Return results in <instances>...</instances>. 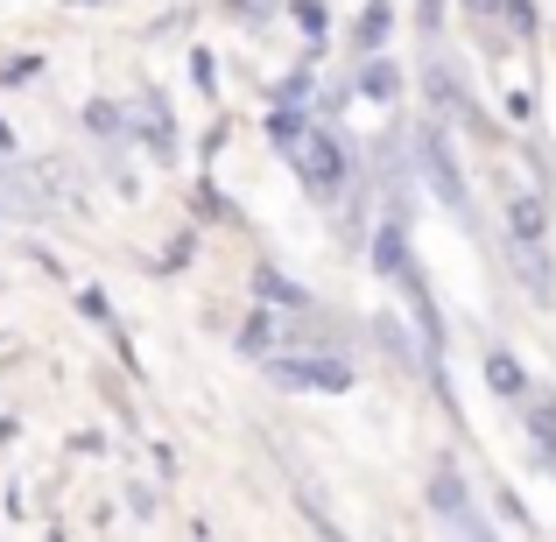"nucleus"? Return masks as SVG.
<instances>
[{
    "label": "nucleus",
    "instance_id": "obj_1",
    "mask_svg": "<svg viewBox=\"0 0 556 542\" xmlns=\"http://www.w3.org/2000/svg\"><path fill=\"white\" fill-rule=\"evenodd\" d=\"M289 163H296V177H303V190H311L317 204H339L345 190H353V155H345V141L325 127V113L303 127V141L289 149Z\"/></svg>",
    "mask_w": 556,
    "mask_h": 542
},
{
    "label": "nucleus",
    "instance_id": "obj_2",
    "mask_svg": "<svg viewBox=\"0 0 556 542\" xmlns=\"http://www.w3.org/2000/svg\"><path fill=\"white\" fill-rule=\"evenodd\" d=\"M261 374L275 380V388L289 394H345L353 388V360L339 353V345H303V353H268L261 360Z\"/></svg>",
    "mask_w": 556,
    "mask_h": 542
},
{
    "label": "nucleus",
    "instance_id": "obj_3",
    "mask_svg": "<svg viewBox=\"0 0 556 542\" xmlns=\"http://www.w3.org/2000/svg\"><path fill=\"white\" fill-rule=\"evenodd\" d=\"M416 155H422V177H430V190L451 204V212H472V190H465V177H458V155H451V141H444V127H422L416 135Z\"/></svg>",
    "mask_w": 556,
    "mask_h": 542
},
{
    "label": "nucleus",
    "instance_id": "obj_4",
    "mask_svg": "<svg viewBox=\"0 0 556 542\" xmlns=\"http://www.w3.org/2000/svg\"><path fill=\"white\" fill-rule=\"evenodd\" d=\"M430 507H437V515L451 521V529H465V535H486V529H493V521H486V515L472 507V487L458 479V465H451V458H444V465L430 472Z\"/></svg>",
    "mask_w": 556,
    "mask_h": 542
},
{
    "label": "nucleus",
    "instance_id": "obj_5",
    "mask_svg": "<svg viewBox=\"0 0 556 542\" xmlns=\"http://www.w3.org/2000/svg\"><path fill=\"white\" fill-rule=\"evenodd\" d=\"M127 135H141V141H149V155H155V163H177V121H169V106H163V99H141V106L127 113Z\"/></svg>",
    "mask_w": 556,
    "mask_h": 542
},
{
    "label": "nucleus",
    "instance_id": "obj_6",
    "mask_svg": "<svg viewBox=\"0 0 556 542\" xmlns=\"http://www.w3.org/2000/svg\"><path fill=\"white\" fill-rule=\"evenodd\" d=\"M479 374H486V388L501 394V402H529V366H521L515 353H507V345H486Z\"/></svg>",
    "mask_w": 556,
    "mask_h": 542
},
{
    "label": "nucleus",
    "instance_id": "obj_7",
    "mask_svg": "<svg viewBox=\"0 0 556 542\" xmlns=\"http://www.w3.org/2000/svg\"><path fill=\"white\" fill-rule=\"evenodd\" d=\"M254 303H275V311H317L311 289L289 282V275H282V268H268V261L254 268Z\"/></svg>",
    "mask_w": 556,
    "mask_h": 542
},
{
    "label": "nucleus",
    "instance_id": "obj_8",
    "mask_svg": "<svg viewBox=\"0 0 556 542\" xmlns=\"http://www.w3.org/2000/svg\"><path fill=\"white\" fill-rule=\"evenodd\" d=\"M507 232H515V247H549V204L543 198H507Z\"/></svg>",
    "mask_w": 556,
    "mask_h": 542
},
{
    "label": "nucleus",
    "instance_id": "obj_9",
    "mask_svg": "<svg viewBox=\"0 0 556 542\" xmlns=\"http://www.w3.org/2000/svg\"><path fill=\"white\" fill-rule=\"evenodd\" d=\"M353 92H359V99H380V106H394V99H402V64H388L380 50H367V56H359Z\"/></svg>",
    "mask_w": 556,
    "mask_h": 542
},
{
    "label": "nucleus",
    "instance_id": "obj_10",
    "mask_svg": "<svg viewBox=\"0 0 556 542\" xmlns=\"http://www.w3.org/2000/svg\"><path fill=\"white\" fill-rule=\"evenodd\" d=\"M388 28H394V8H388V0H367V8H359V28H353V50L359 56L380 50V42H388Z\"/></svg>",
    "mask_w": 556,
    "mask_h": 542
},
{
    "label": "nucleus",
    "instance_id": "obj_11",
    "mask_svg": "<svg viewBox=\"0 0 556 542\" xmlns=\"http://www.w3.org/2000/svg\"><path fill=\"white\" fill-rule=\"evenodd\" d=\"M289 14H296V28L311 36V50H325V36H331V8L325 0H289Z\"/></svg>",
    "mask_w": 556,
    "mask_h": 542
},
{
    "label": "nucleus",
    "instance_id": "obj_12",
    "mask_svg": "<svg viewBox=\"0 0 556 542\" xmlns=\"http://www.w3.org/2000/svg\"><path fill=\"white\" fill-rule=\"evenodd\" d=\"M85 127H92L99 141H127V113L113 106V99H92V106H85Z\"/></svg>",
    "mask_w": 556,
    "mask_h": 542
},
{
    "label": "nucleus",
    "instance_id": "obj_13",
    "mask_svg": "<svg viewBox=\"0 0 556 542\" xmlns=\"http://www.w3.org/2000/svg\"><path fill=\"white\" fill-rule=\"evenodd\" d=\"M42 71V56H8V64H0V85H28Z\"/></svg>",
    "mask_w": 556,
    "mask_h": 542
},
{
    "label": "nucleus",
    "instance_id": "obj_14",
    "mask_svg": "<svg viewBox=\"0 0 556 542\" xmlns=\"http://www.w3.org/2000/svg\"><path fill=\"white\" fill-rule=\"evenodd\" d=\"M507 28H521V36H535V0H501Z\"/></svg>",
    "mask_w": 556,
    "mask_h": 542
},
{
    "label": "nucleus",
    "instance_id": "obj_15",
    "mask_svg": "<svg viewBox=\"0 0 556 542\" xmlns=\"http://www.w3.org/2000/svg\"><path fill=\"white\" fill-rule=\"evenodd\" d=\"M190 78H198V92H218V64L204 50H190Z\"/></svg>",
    "mask_w": 556,
    "mask_h": 542
},
{
    "label": "nucleus",
    "instance_id": "obj_16",
    "mask_svg": "<svg viewBox=\"0 0 556 542\" xmlns=\"http://www.w3.org/2000/svg\"><path fill=\"white\" fill-rule=\"evenodd\" d=\"M416 14H422V28H430V36H437V22H444V0H422Z\"/></svg>",
    "mask_w": 556,
    "mask_h": 542
},
{
    "label": "nucleus",
    "instance_id": "obj_17",
    "mask_svg": "<svg viewBox=\"0 0 556 542\" xmlns=\"http://www.w3.org/2000/svg\"><path fill=\"white\" fill-rule=\"evenodd\" d=\"M465 8H472L479 22H493V14H501V0H465Z\"/></svg>",
    "mask_w": 556,
    "mask_h": 542
},
{
    "label": "nucleus",
    "instance_id": "obj_18",
    "mask_svg": "<svg viewBox=\"0 0 556 542\" xmlns=\"http://www.w3.org/2000/svg\"><path fill=\"white\" fill-rule=\"evenodd\" d=\"M0 149H8V155H14V127H8V121H0Z\"/></svg>",
    "mask_w": 556,
    "mask_h": 542
},
{
    "label": "nucleus",
    "instance_id": "obj_19",
    "mask_svg": "<svg viewBox=\"0 0 556 542\" xmlns=\"http://www.w3.org/2000/svg\"><path fill=\"white\" fill-rule=\"evenodd\" d=\"M64 8H106V0H64Z\"/></svg>",
    "mask_w": 556,
    "mask_h": 542
},
{
    "label": "nucleus",
    "instance_id": "obj_20",
    "mask_svg": "<svg viewBox=\"0 0 556 542\" xmlns=\"http://www.w3.org/2000/svg\"><path fill=\"white\" fill-rule=\"evenodd\" d=\"M0 437H14V416H0Z\"/></svg>",
    "mask_w": 556,
    "mask_h": 542
},
{
    "label": "nucleus",
    "instance_id": "obj_21",
    "mask_svg": "<svg viewBox=\"0 0 556 542\" xmlns=\"http://www.w3.org/2000/svg\"><path fill=\"white\" fill-rule=\"evenodd\" d=\"M0 218H8V212H0Z\"/></svg>",
    "mask_w": 556,
    "mask_h": 542
}]
</instances>
